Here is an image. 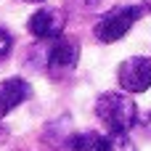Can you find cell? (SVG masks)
Returning <instances> with one entry per match:
<instances>
[{
	"label": "cell",
	"instance_id": "obj_2",
	"mask_svg": "<svg viewBox=\"0 0 151 151\" xmlns=\"http://www.w3.org/2000/svg\"><path fill=\"white\" fill-rule=\"evenodd\" d=\"M146 13V5H141V3H133V5H117V8H111L109 13H104L101 19H98V24H96V37L101 40V42H117L119 37H125L130 29H133V24L141 19Z\"/></svg>",
	"mask_w": 151,
	"mask_h": 151
},
{
	"label": "cell",
	"instance_id": "obj_10",
	"mask_svg": "<svg viewBox=\"0 0 151 151\" xmlns=\"http://www.w3.org/2000/svg\"><path fill=\"white\" fill-rule=\"evenodd\" d=\"M74 3H77V5H80L82 11H90V8H96V5H98L101 0H74Z\"/></svg>",
	"mask_w": 151,
	"mask_h": 151
},
{
	"label": "cell",
	"instance_id": "obj_4",
	"mask_svg": "<svg viewBox=\"0 0 151 151\" xmlns=\"http://www.w3.org/2000/svg\"><path fill=\"white\" fill-rule=\"evenodd\" d=\"M64 24H66V16L64 11L58 8H40L29 16V32L37 37V40H56L61 37L64 32Z\"/></svg>",
	"mask_w": 151,
	"mask_h": 151
},
{
	"label": "cell",
	"instance_id": "obj_13",
	"mask_svg": "<svg viewBox=\"0 0 151 151\" xmlns=\"http://www.w3.org/2000/svg\"><path fill=\"white\" fill-rule=\"evenodd\" d=\"M146 11H151V0H146Z\"/></svg>",
	"mask_w": 151,
	"mask_h": 151
},
{
	"label": "cell",
	"instance_id": "obj_14",
	"mask_svg": "<svg viewBox=\"0 0 151 151\" xmlns=\"http://www.w3.org/2000/svg\"><path fill=\"white\" fill-rule=\"evenodd\" d=\"M24 3H42V0H24Z\"/></svg>",
	"mask_w": 151,
	"mask_h": 151
},
{
	"label": "cell",
	"instance_id": "obj_9",
	"mask_svg": "<svg viewBox=\"0 0 151 151\" xmlns=\"http://www.w3.org/2000/svg\"><path fill=\"white\" fill-rule=\"evenodd\" d=\"M11 50H13V37H11L8 29L0 27V61H5L11 56Z\"/></svg>",
	"mask_w": 151,
	"mask_h": 151
},
{
	"label": "cell",
	"instance_id": "obj_11",
	"mask_svg": "<svg viewBox=\"0 0 151 151\" xmlns=\"http://www.w3.org/2000/svg\"><path fill=\"white\" fill-rule=\"evenodd\" d=\"M141 125H143V130H146V133H151V114L143 119V122H141Z\"/></svg>",
	"mask_w": 151,
	"mask_h": 151
},
{
	"label": "cell",
	"instance_id": "obj_12",
	"mask_svg": "<svg viewBox=\"0 0 151 151\" xmlns=\"http://www.w3.org/2000/svg\"><path fill=\"white\" fill-rule=\"evenodd\" d=\"M3 138H5V130H3V125H0V141H3Z\"/></svg>",
	"mask_w": 151,
	"mask_h": 151
},
{
	"label": "cell",
	"instance_id": "obj_7",
	"mask_svg": "<svg viewBox=\"0 0 151 151\" xmlns=\"http://www.w3.org/2000/svg\"><path fill=\"white\" fill-rule=\"evenodd\" d=\"M66 151H106V138L101 133H93V130L74 133L66 141Z\"/></svg>",
	"mask_w": 151,
	"mask_h": 151
},
{
	"label": "cell",
	"instance_id": "obj_8",
	"mask_svg": "<svg viewBox=\"0 0 151 151\" xmlns=\"http://www.w3.org/2000/svg\"><path fill=\"white\" fill-rule=\"evenodd\" d=\"M106 151H138V149L127 138V133H111L106 138Z\"/></svg>",
	"mask_w": 151,
	"mask_h": 151
},
{
	"label": "cell",
	"instance_id": "obj_3",
	"mask_svg": "<svg viewBox=\"0 0 151 151\" xmlns=\"http://www.w3.org/2000/svg\"><path fill=\"white\" fill-rule=\"evenodd\" d=\"M119 85L127 93H143L151 88V58L133 56L119 66Z\"/></svg>",
	"mask_w": 151,
	"mask_h": 151
},
{
	"label": "cell",
	"instance_id": "obj_1",
	"mask_svg": "<svg viewBox=\"0 0 151 151\" xmlns=\"http://www.w3.org/2000/svg\"><path fill=\"white\" fill-rule=\"evenodd\" d=\"M96 114L111 133H130L138 122V106L125 93H104L96 101Z\"/></svg>",
	"mask_w": 151,
	"mask_h": 151
},
{
	"label": "cell",
	"instance_id": "obj_6",
	"mask_svg": "<svg viewBox=\"0 0 151 151\" xmlns=\"http://www.w3.org/2000/svg\"><path fill=\"white\" fill-rule=\"evenodd\" d=\"M32 96V88L27 80L21 77H11L5 82H0V117L11 114L19 104H24L27 98Z\"/></svg>",
	"mask_w": 151,
	"mask_h": 151
},
{
	"label": "cell",
	"instance_id": "obj_5",
	"mask_svg": "<svg viewBox=\"0 0 151 151\" xmlns=\"http://www.w3.org/2000/svg\"><path fill=\"white\" fill-rule=\"evenodd\" d=\"M80 61V42L74 37H56L48 48V69L69 72Z\"/></svg>",
	"mask_w": 151,
	"mask_h": 151
}]
</instances>
